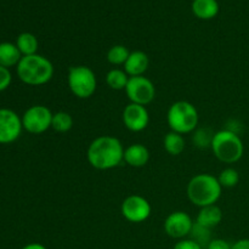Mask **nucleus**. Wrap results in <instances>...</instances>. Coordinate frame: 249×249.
I'll use <instances>...</instances> for the list:
<instances>
[{
	"mask_svg": "<svg viewBox=\"0 0 249 249\" xmlns=\"http://www.w3.org/2000/svg\"><path fill=\"white\" fill-rule=\"evenodd\" d=\"M124 150L119 139L101 135L90 142L87 151L88 162L97 170L113 169L123 162Z\"/></svg>",
	"mask_w": 249,
	"mask_h": 249,
	"instance_id": "nucleus-1",
	"label": "nucleus"
},
{
	"mask_svg": "<svg viewBox=\"0 0 249 249\" xmlns=\"http://www.w3.org/2000/svg\"><path fill=\"white\" fill-rule=\"evenodd\" d=\"M187 198L194 206L203 207L215 204L220 199L223 187L219 184L218 178L208 173L197 174L187 184Z\"/></svg>",
	"mask_w": 249,
	"mask_h": 249,
	"instance_id": "nucleus-2",
	"label": "nucleus"
},
{
	"mask_svg": "<svg viewBox=\"0 0 249 249\" xmlns=\"http://www.w3.org/2000/svg\"><path fill=\"white\" fill-rule=\"evenodd\" d=\"M17 75L24 84L40 87L50 82L53 77V65L43 55L23 56L16 67Z\"/></svg>",
	"mask_w": 249,
	"mask_h": 249,
	"instance_id": "nucleus-3",
	"label": "nucleus"
},
{
	"mask_svg": "<svg viewBox=\"0 0 249 249\" xmlns=\"http://www.w3.org/2000/svg\"><path fill=\"white\" fill-rule=\"evenodd\" d=\"M211 148L214 156L220 162L226 164H233L238 162L245 153L242 139L236 131L230 129H223L214 133Z\"/></svg>",
	"mask_w": 249,
	"mask_h": 249,
	"instance_id": "nucleus-4",
	"label": "nucleus"
},
{
	"mask_svg": "<svg viewBox=\"0 0 249 249\" xmlns=\"http://www.w3.org/2000/svg\"><path fill=\"white\" fill-rule=\"evenodd\" d=\"M167 122L170 130L178 134L194 133L199 122L198 111L189 101H177L169 107L167 113Z\"/></svg>",
	"mask_w": 249,
	"mask_h": 249,
	"instance_id": "nucleus-5",
	"label": "nucleus"
},
{
	"mask_svg": "<svg viewBox=\"0 0 249 249\" xmlns=\"http://www.w3.org/2000/svg\"><path fill=\"white\" fill-rule=\"evenodd\" d=\"M67 83L71 92L78 99H89L97 89V79L94 71L88 66H73L70 68Z\"/></svg>",
	"mask_w": 249,
	"mask_h": 249,
	"instance_id": "nucleus-6",
	"label": "nucleus"
},
{
	"mask_svg": "<svg viewBox=\"0 0 249 249\" xmlns=\"http://www.w3.org/2000/svg\"><path fill=\"white\" fill-rule=\"evenodd\" d=\"M53 113L44 105H34L31 106L22 116V125L26 131L29 134L45 133L48 129L51 128Z\"/></svg>",
	"mask_w": 249,
	"mask_h": 249,
	"instance_id": "nucleus-7",
	"label": "nucleus"
},
{
	"mask_svg": "<svg viewBox=\"0 0 249 249\" xmlns=\"http://www.w3.org/2000/svg\"><path fill=\"white\" fill-rule=\"evenodd\" d=\"M124 90L129 101L141 106L151 104L156 97L155 84L145 75L129 78V82Z\"/></svg>",
	"mask_w": 249,
	"mask_h": 249,
	"instance_id": "nucleus-8",
	"label": "nucleus"
},
{
	"mask_svg": "<svg viewBox=\"0 0 249 249\" xmlns=\"http://www.w3.org/2000/svg\"><path fill=\"white\" fill-rule=\"evenodd\" d=\"M151 212L152 207L150 202L140 195H130L122 202L121 213L129 223H143L150 218Z\"/></svg>",
	"mask_w": 249,
	"mask_h": 249,
	"instance_id": "nucleus-9",
	"label": "nucleus"
},
{
	"mask_svg": "<svg viewBox=\"0 0 249 249\" xmlns=\"http://www.w3.org/2000/svg\"><path fill=\"white\" fill-rule=\"evenodd\" d=\"M195 221L192 220V218L186 212L177 211L173 212L167 216L163 228H164L165 233L170 238L179 241L190 236Z\"/></svg>",
	"mask_w": 249,
	"mask_h": 249,
	"instance_id": "nucleus-10",
	"label": "nucleus"
},
{
	"mask_svg": "<svg viewBox=\"0 0 249 249\" xmlns=\"http://www.w3.org/2000/svg\"><path fill=\"white\" fill-rule=\"evenodd\" d=\"M22 118L9 108H0V143L6 145L16 141L22 133Z\"/></svg>",
	"mask_w": 249,
	"mask_h": 249,
	"instance_id": "nucleus-11",
	"label": "nucleus"
},
{
	"mask_svg": "<svg viewBox=\"0 0 249 249\" xmlns=\"http://www.w3.org/2000/svg\"><path fill=\"white\" fill-rule=\"evenodd\" d=\"M122 119H123L124 126L128 130L133 131V133H140L147 128L148 123H150V114H148L146 106L130 102L124 107Z\"/></svg>",
	"mask_w": 249,
	"mask_h": 249,
	"instance_id": "nucleus-12",
	"label": "nucleus"
},
{
	"mask_svg": "<svg viewBox=\"0 0 249 249\" xmlns=\"http://www.w3.org/2000/svg\"><path fill=\"white\" fill-rule=\"evenodd\" d=\"M148 66H150V58L147 53L136 50L130 51V55L123 67L129 77H139V75L145 74L146 71L148 70Z\"/></svg>",
	"mask_w": 249,
	"mask_h": 249,
	"instance_id": "nucleus-13",
	"label": "nucleus"
},
{
	"mask_svg": "<svg viewBox=\"0 0 249 249\" xmlns=\"http://www.w3.org/2000/svg\"><path fill=\"white\" fill-rule=\"evenodd\" d=\"M150 160V151L142 143H133L124 150V162L133 168L145 167Z\"/></svg>",
	"mask_w": 249,
	"mask_h": 249,
	"instance_id": "nucleus-14",
	"label": "nucleus"
},
{
	"mask_svg": "<svg viewBox=\"0 0 249 249\" xmlns=\"http://www.w3.org/2000/svg\"><path fill=\"white\" fill-rule=\"evenodd\" d=\"M223 221V211L216 204L199 208L196 223L208 229H214Z\"/></svg>",
	"mask_w": 249,
	"mask_h": 249,
	"instance_id": "nucleus-15",
	"label": "nucleus"
},
{
	"mask_svg": "<svg viewBox=\"0 0 249 249\" xmlns=\"http://www.w3.org/2000/svg\"><path fill=\"white\" fill-rule=\"evenodd\" d=\"M22 57L23 56L21 55L16 44L9 43V41L0 43V66L9 70L14 66L17 67Z\"/></svg>",
	"mask_w": 249,
	"mask_h": 249,
	"instance_id": "nucleus-16",
	"label": "nucleus"
},
{
	"mask_svg": "<svg viewBox=\"0 0 249 249\" xmlns=\"http://www.w3.org/2000/svg\"><path fill=\"white\" fill-rule=\"evenodd\" d=\"M192 12L199 19H212L219 14V4L216 0H194Z\"/></svg>",
	"mask_w": 249,
	"mask_h": 249,
	"instance_id": "nucleus-17",
	"label": "nucleus"
},
{
	"mask_svg": "<svg viewBox=\"0 0 249 249\" xmlns=\"http://www.w3.org/2000/svg\"><path fill=\"white\" fill-rule=\"evenodd\" d=\"M16 46L18 48L22 56H31L38 53V39L34 34L24 32L21 33L16 39Z\"/></svg>",
	"mask_w": 249,
	"mask_h": 249,
	"instance_id": "nucleus-18",
	"label": "nucleus"
},
{
	"mask_svg": "<svg viewBox=\"0 0 249 249\" xmlns=\"http://www.w3.org/2000/svg\"><path fill=\"white\" fill-rule=\"evenodd\" d=\"M163 146H164V150L167 151L169 155L172 156L181 155L185 150L184 135L170 130L169 133L165 134L164 139H163Z\"/></svg>",
	"mask_w": 249,
	"mask_h": 249,
	"instance_id": "nucleus-19",
	"label": "nucleus"
},
{
	"mask_svg": "<svg viewBox=\"0 0 249 249\" xmlns=\"http://www.w3.org/2000/svg\"><path fill=\"white\" fill-rule=\"evenodd\" d=\"M129 75L126 74L125 71L121 70V68H113V70L108 71L106 74V83L112 90H124L126 84L129 82Z\"/></svg>",
	"mask_w": 249,
	"mask_h": 249,
	"instance_id": "nucleus-20",
	"label": "nucleus"
},
{
	"mask_svg": "<svg viewBox=\"0 0 249 249\" xmlns=\"http://www.w3.org/2000/svg\"><path fill=\"white\" fill-rule=\"evenodd\" d=\"M73 126V118L68 112L60 111L53 113V123L51 128L57 133H67L72 129Z\"/></svg>",
	"mask_w": 249,
	"mask_h": 249,
	"instance_id": "nucleus-21",
	"label": "nucleus"
},
{
	"mask_svg": "<svg viewBox=\"0 0 249 249\" xmlns=\"http://www.w3.org/2000/svg\"><path fill=\"white\" fill-rule=\"evenodd\" d=\"M129 55H130V51L128 50V48L118 44V45H113L112 48H109V50L107 51L106 58L111 65L124 66V63L128 60Z\"/></svg>",
	"mask_w": 249,
	"mask_h": 249,
	"instance_id": "nucleus-22",
	"label": "nucleus"
},
{
	"mask_svg": "<svg viewBox=\"0 0 249 249\" xmlns=\"http://www.w3.org/2000/svg\"><path fill=\"white\" fill-rule=\"evenodd\" d=\"M218 181L223 189H232L240 182V173L235 168H225L219 174Z\"/></svg>",
	"mask_w": 249,
	"mask_h": 249,
	"instance_id": "nucleus-23",
	"label": "nucleus"
},
{
	"mask_svg": "<svg viewBox=\"0 0 249 249\" xmlns=\"http://www.w3.org/2000/svg\"><path fill=\"white\" fill-rule=\"evenodd\" d=\"M190 238L196 241V242L199 243L203 248H206L207 246L209 245V242L213 240V238H212L211 229L204 228V226L197 224L196 221H195L191 232H190Z\"/></svg>",
	"mask_w": 249,
	"mask_h": 249,
	"instance_id": "nucleus-24",
	"label": "nucleus"
},
{
	"mask_svg": "<svg viewBox=\"0 0 249 249\" xmlns=\"http://www.w3.org/2000/svg\"><path fill=\"white\" fill-rule=\"evenodd\" d=\"M213 136L214 134L209 129H198V130L196 129L194 135V142L199 148L211 147Z\"/></svg>",
	"mask_w": 249,
	"mask_h": 249,
	"instance_id": "nucleus-25",
	"label": "nucleus"
},
{
	"mask_svg": "<svg viewBox=\"0 0 249 249\" xmlns=\"http://www.w3.org/2000/svg\"><path fill=\"white\" fill-rule=\"evenodd\" d=\"M12 80L11 72L9 68H5L0 66V91H4L10 87Z\"/></svg>",
	"mask_w": 249,
	"mask_h": 249,
	"instance_id": "nucleus-26",
	"label": "nucleus"
},
{
	"mask_svg": "<svg viewBox=\"0 0 249 249\" xmlns=\"http://www.w3.org/2000/svg\"><path fill=\"white\" fill-rule=\"evenodd\" d=\"M173 249H204L199 243L194 241L192 238H184V240H179L174 245Z\"/></svg>",
	"mask_w": 249,
	"mask_h": 249,
	"instance_id": "nucleus-27",
	"label": "nucleus"
},
{
	"mask_svg": "<svg viewBox=\"0 0 249 249\" xmlns=\"http://www.w3.org/2000/svg\"><path fill=\"white\" fill-rule=\"evenodd\" d=\"M231 247H232V245H230L226 240H223V238H213L209 242V245L207 246L206 249H231Z\"/></svg>",
	"mask_w": 249,
	"mask_h": 249,
	"instance_id": "nucleus-28",
	"label": "nucleus"
},
{
	"mask_svg": "<svg viewBox=\"0 0 249 249\" xmlns=\"http://www.w3.org/2000/svg\"><path fill=\"white\" fill-rule=\"evenodd\" d=\"M231 249H249V238H242L236 241Z\"/></svg>",
	"mask_w": 249,
	"mask_h": 249,
	"instance_id": "nucleus-29",
	"label": "nucleus"
},
{
	"mask_svg": "<svg viewBox=\"0 0 249 249\" xmlns=\"http://www.w3.org/2000/svg\"><path fill=\"white\" fill-rule=\"evenodd\" d=\"M22 249H48V248H46L44 245H41V243L33 242V243H28V245H26Z\"/></svg>",
	"mask_w": 249,
	"mask_h": 249,
	"instance_id": "nucleus-30",
	"label": "nucleus"
}]
</instances>
